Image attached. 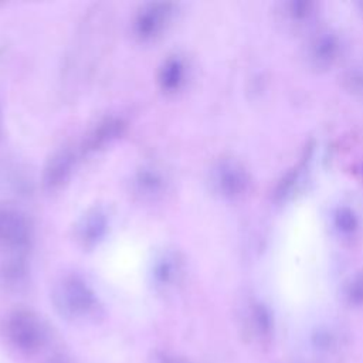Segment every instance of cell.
<instances>
[{
  "label": "cell",
  "mask_w": 363,
  "mask_h": 363,
  "mask_svg": "<svg viewBox=\"0 0 363 363\" xmlns=\"http://www.w3.org/2000/svg\"><path fill=\"white\" fill-rule=\"evenodd\" d=\"M74 162H75V156L71 149L65 147L55 152L45 164L44 176H43L44 186L48 190H55L61 187L71 176Z\"/></svg>",
  "instance_id": "obj_4"
},
{
  "label": "cell",
  "mask_w": 363,
  "mask_h": 363,
  "mask_svg": "<svg viewBox=\"0 0 363 363\" xmlns=\"http://www.w3.org/2000/svg\"><path fill=\"white\" fill-rule=\"evenodd\" d=\"M1 274L7 285H20L26 278V265L20 259H13V262L6 264V268Z\"/></svg>",
  "instance_id": "obj_9"
},
{
  "label": "cell",
  "mask_w": 363,
  "mask_h": 363,
  "mask_svg": "<svg viewBox=\"0 0 363 363\" xmlns=\"http://www.w3.org/2000/svg\"><path fill=\"white\" fill-rule=\"evenodd\" d=\"M9 329L11 332V336L17 342L30 345L34 342V339H37L40 328H38V322L31 313L16 312L9 322Z\"/></svg>",
  "instance_id": "obj_7"
},
{
  "label": "cell",
  "mask_w": 363,
  "mask_h": 363,
  "mask_svg": "<svg viewBox=\"0 0 363 363\" xmlns=\"http://www.w3.org/2000/svg\"><path fill=\"white\" fill-rule=\"evenodd\" d=\"M138 184L140 186V191H146V193H156L160 189L162 180L159 179V176L156 173H142L140 177L138 179Z\"/></svg>",
  "instance_id": "obj_10"
},
{
  "label": "cell",
  "mask_w": 363,
  "mask_h": 363,
  "mask_svg": "<svg viewBox=\"0 0 363 363\" xmlns=\"http://www.w3.org/2000/svg\"><path fill=\"white\" fill-rule=\"evenodd\" d=\"M30 241V224L14 210H0V245L21 250Z\"/></svg>",
  "instance_id": "obj_2"
},
{
  "label": "cell",
  "mask_w": 363,
  "mask_h": 363,
  "mask_svg": "<svg viewBox=\"0 0 363 363\" xmlns=\"http://www.w3.org/2000/svg\"><path fill=\"white\" fill-rule=\"evenodd\" d=\"M172 16V6L166 3H155L146 6L136 17L135 31L142 40L156 37L166 26Z\"/></svg>",
  "instance_id": "obj_3"
},
{
  "label": "cell",
  "mask_w": 363,
  "mask_h": 363,
  "mask_svg": "<svg viewBox=\"0 0 363 363\" xmlns=\"http://www.w3.org/2000/svg\"><path fill=\"white\" fill-rule=\"evenodd\" d=\"M57 296L61 308L75 315L85 313L94 302L92 292L85 282L77 277H67L62 279L57 291Z\"/></svg>",
  "instance_id": "obj_1"
},
{
  "label": "cell",
  "mask_w": 363,
  "mask_h": 363,
  "mask_svg": "<svg viewBox=\"0 0 363 363\" xmlns=\"http://www.w3.org/2000/svg\"><path fill=\"white\" fill-rule=\"evenodd\" d=\"M106 231V217L99 210H91L86 213L78 225V238L82 241L84 245L92 247L95 245Z\"/></svg>",
  "instance_id": "obj_5"
},
{
  "label": "cell",
  "mask_w": 363,
  "mask_h": 363,
  "mask_svg": "<svg viewBox=\"0 0 363 363\" xmlns=\"http://www.w3.org/2000/svg\"><path fill=\"white\" fill-rule=\"evenodd\" d=\"M123 122L119 118H106L99 122L94 130L88 135L85 140V147L88 150H96L104 145L109 143L115 138H118L123 130Z\"/></svg>",
  "instance_id": "obj_6"
},
{
  "label": "cell",
  "mask_w": 363,
  "mask_h": 363,
  "mask_svg": "<svg viewBox=\"0 0 363 363\" xmlns=\"http://www.w3.org/2000/svg\"><path fill=\"white\" fill-rule=\"evenodd\" d=\"M160 85L164 91H174L183 81V65L177 58H170L164 62L159 75Z\"/></svg>",
  "instance_id": "obj_8"
}]
</instances>
